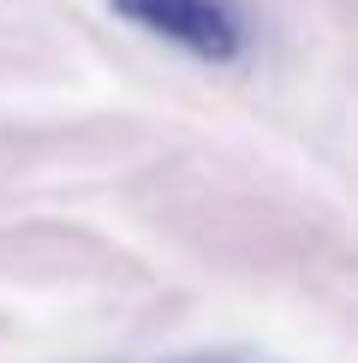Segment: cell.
I'll use <instances>...</instances> for the list:
<instances>
[{
	"instance_id": "6da1fadb",
	"label": "cell",
	"mask_w": 358,
	"mask_h": 363,
	"mask_svg": "<svg viewBox=\"0 0 358 363\" xmlns=\"http://www.w3.org/2000/svg\"><path fill=\"white\" fill-rule=\"evenodd\" d=\"M126 24L149 30L156 42L209 60V66H233L251 48V24L233 0H108Z\"/></svg>"
}]
</instances>
